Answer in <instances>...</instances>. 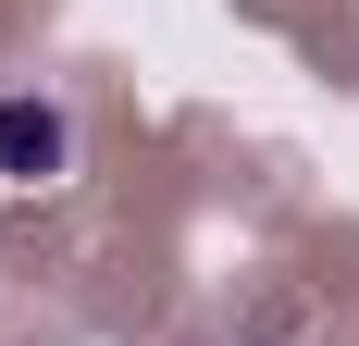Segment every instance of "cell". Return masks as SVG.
<instances>
[{"label":"cell","mask_w":359,"mask_h":346,"mask_svg":"<svg viewBox=\"0 0 359 346\" xmlns=\"http://www.w3.org/2000/svg\"><path fill=\"white\" fill-rule=\"evenodd\" d=\"M74 173V111L50 87H0V186H62Z\"/></svg>","instance_id":"6da1fadb"}]
</instances>
